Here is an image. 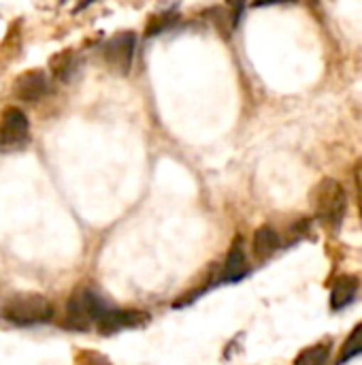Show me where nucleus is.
Listing matches in <instances>:
<instances>
[{
  "label": "nucleus",
  "instance_id": "nucleus-1",
  "mask_svg": "<svg viewBox=\"0 0 362 365\" xmlns=\"http://www.w3.org/2000/svg\"><path fill=\"white\" fill-rule=\"evenodd\" d=\"M312 207L324 229L339 231L348 212V192L335 178H324L312 190Z\"/></svg>",
  "mask_w": 362,
  "mask_h": 365
},
{
  "label": "nucleus",
  "instance_id": "nucleus-2",
  "mask_svg": "<svg viewBox=\"0 0 362 365\" xmlns=\"http://www.w3.org/2000/svg\"><path fill=\"white\" fill-rule=\"evenodd\" d=\"M4 317L15 325H36L47 323L53 319V306L47 297L28 293V295H15L4 306Z\"/></svg>",
  "mask_w": 362,
  "mask_h": 365
},
{
  "label": "nucleus",
  "instance_id": "nucleus-3",
  "mask_svg": "<svg viewBox=\"0 0 362 365\" xmlns=\"http://www.w3.org/2000/svg\"><path fill=\"white\" fill-rule=\"evenodd\" d=\"M134 45H137L134 32H119L105 43V60L113 73L128 75L134 56Z\"/></svg>",
  "mask_w": 362,
  "mask_h": 365
},
{
  "label": "nucleus",
  "instance_id": "nucleus-4",
  "mask_svg": "<svg viewBox=\"0 0 362 365\" xmlns=\"http://www.w3.org/2000/svg\"><path fill=\"white\" fill-rule=\"evenodd\" d=\"M147 323V314L139 312V310H105L98 319L96 325L100 329V334H115L122 329H130V327H139Z\"/></svg>",
  "mask_w": 362,
  "mask_h": 365
},
{
  "label": "nucleus",
  "instance_id": "nucleus-5",
  "mask_svg": "<svg viewBox=\"0 0 362 365\" xmlns=\"http://www.w3.org/2000/svg\"><path fill=\"white\" fill-rule=\"evenodd\" d=\"M47 77L43 71H26L21 73L15 83H13V94L19 98V101H26V103H36L41 101L45 94H47Z\"/></svg>",
  "mask_w": 362,
  "mask_h": 365
},
{
  "label": "nucleus",
  "instance_id": "nucleus-6",
  "mask_svg": "<svg viewBox=\"0 0 362 365\" xmlns=\"http://www.w3.org/2000/svg\"><path fill=\"white\" fill-rule=\"evenodd\" d=\"M28 137V118L21 109L9 107L0 120V143L15 145Z\"/></svg>",
  "mask_w": 362,
  "mask_h": 365
},
{
  "label": "nucleus",
  "instance_id": "nucleus-7",
  "mask_svg": "<svg viewBox=\"0 0 362 365\" xmlns=\"http://www.w3.org/2000/svg\"><path fill=\"white\" fill-rule=\"evenodd\" d=\"M92 312L87 306V291L83 293H75L68 304H66V323L64 327L75 329V331H87L92 325Z\"/></svg>",
  "mask_w": 362,
  "mask_h": 365
},
{
  "label": "nucleus",
  "instance_id": "nucleus-8",
  "mask_svg": "<svg viewBox=\"0 0 362 365\" xmlns=\"http://www.w3.org/2000/svg\"><path fill=\"white\" fill-rule=\"evenodd\" d=\"M250 272L247 267V261H245V252H243V246H241V240L237 237L226 255V261H224V272H222V280L226 282H239L241 278H245Z\"/></svg>",
  "mask_w": 362,
  "mask_h": 365
},
{
  "label": "nucleus",
  "instance_id": "nucleus-9",
  "mask_svg": "<svg viewBox=\"0 0 362 365\" xmlns=\"http://www.w3.org/2000/svg\"><path fill=\"white\" fill-rule=\"evenodd\" d=\"M282 242H280V235L273 227L265 225L260 227L256 233H254V242H252V250H254V257L258 261H267L271 259L277 250H280Z\"/></svg>",
  "mask_w": 362,
  "mask_h": 365
},
{
  "label": "nucleus",
  "instance_id": "nucleus-10",
  "mask_svg": "<svg viewBox=\"0 0 362 365\" xmlns=\"http://www.w3.org/2000/svg\"><path fill=\"white\" fill-rule=\"evenodd\" d=\"M358 293V278L354 276H341L335 280L333 284V291H331V308L337 312V310H344L348 304L354 302Z\"/></svg>",
  "mask_w": 362,
  "mask_h": 365
},
{
  "label": "nucleus",
  "instance_id": "nucleus-11",
  "mask_svg": "<svg viewBox=\"0 0 362 365\" xmlns=\"http://www.w3.org/2000/svg\"><path fill=\"white\" fill-rule=\"evenodd\" d=\"M49 66H51V73L55 79L64 81V83H70L79 71V58L75 51L70 49H64L60 53H55L51 60H49Z\"/></svg>",
  "mask_w": 362,
  "mask_h": 365
},
{
  "label": "nucleus",
  "instance_id": "nucleus-12",
  "mask_svg": "<svg viewBox=\"0 0 362 365\" xmlns=\"http://www.w3.org/2000/svg\"><path fill=\"white\" fill-rule=\"evenodd\" d=\"M358 355H362V323H358V325L352 329V334H350L348 340L344 342L341 353H339V359H337V365L348 364L350 359H354V357H358Z\"/></svg>",
  "mask_w": 362,
  "mask_h": 365
},
{
  "label": "nucleus",
  "instance_id": "nucleus-13",
  "mask_svg": "<svg viewBox=\"0 0 362 365\" xmlns=\"http://www.w3.org/2000/svg\"><path fill=\"white\" fill-rule=\"evenodd\" d=\"M329 357H331L329 344H316V346L305 349V351L294 359V365H326L329 364Z\"/></svg>",
  "mask_w": 362,
  "mask_h": 365
},
{
  "label": "nucleus",
  "instance_id": "nucleus-14",
  "mask_svg": "<svg viewBox=\"0 0 362 365\" xmlns=\"http://www.w3.org/2000/svg\"><path fill=\"white\" fill-rule=\"evenodd\" d=\"M179 19L177 13H160V15H151L147 26H145V36H154V34H162L164 30H169L175 21Z\"/></svg>",
  "mask_w": 362,
  "mask_h": 365
},
{
  "label": "nucleus",
  "instance_id": "nucleus-15",
  "mask_svg": "<svg viewBox=\"0 0 362 365\" xmlns=\"http://www.w3.org/2000/svg\"><path fill=\"white\" fill-rule=\"evenodd\" d=\"M228 9H230V26L235 28L243 15V9H245V0H226Z\"/></svg>",
  "mask_w": 362,
  "mask_h": 365
},
{
  "label": "nucleus",
  "instance_id": "nucleus-16",
  "mask_svg": "<svg viewBox=\"0 0 362 365\" xmlns=\"http://www.w3.org/2000/svg\"><path fill=\"white\" fill-rule=\"evenodd\" d=\"M96 0H79L77 2V6H75V13H79V11H83L85 6H90V4H94Z\"/></svg>",
  "mask_w": 362,
  "mask_h": 365
},
{
  "label": "nucleus",
  "instance_id": "nucleus-17",
  "mask_svg": "<svg viewBox=\"0 0 362 365\" xmlns=\"http://www.w3.org/2000/svg\"><path fill=\"white\" fill-rule=\"evenodd\" d=\"M273 2H294V0H254V6H265V4H273Z\"/></svg>",
  "mask_w": 362,
  "mask_h": 365
},
{
  "label": "nucleus",
  "instance_id": "nucleus-18",
  "mask_svg": "<svg viewBox=\"0 0 362 365\" xmlns=\"http://www.w3.org/2000/svg\"><path fill=\"white\" fill-rule=\"evenodd\" d=\"M358 192H361V207H362V171L358 173Z\"/></svg>",
  "mask_w": 362,
  "mask_h": 365
}]
</instances>
